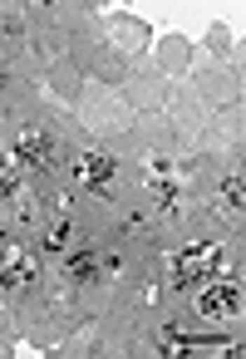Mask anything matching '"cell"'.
<instances>
[{"mask_svg":"<svg viewBox=\"0 0 246 359\" xmlns=\"http://www.w3.org/2000/svg\"><path fill=\"white\" fill-rule=\"evenodd\" d=\"M114 172H118V163H114L104 148H84V153L74 158V182H79V187H94V192H99V187L114 182Z\"/></svg>","mask_w":246,"mask_h":359,"instance_id":"cell-3","label":"cell"},{"mask_svg":"<svg viewBox=\"0 0 246 359\" xmlns=\"http://www.w3.org/2000/svg\"><path fill=\"white\" fill-rule=\"evenodd\" d=\"M20 192V177H15V168L11 163H0V202H11Z\"/></svg>","mask_w":246,"mask_h":359,"instance_id":"cell-7","label":"cell"},{"mask_svg":"<svg viewBox=\"0 0 246 359\" xmlns=\"http://www.w3.org/2000/svg\"><path fill=\"white\" fill-rule=\"evenodd\" d=\"M15 158L25 168H50L55 163V133L50 128H25L20 143H15Z\"/></svg>","mask_w":246,"mask_h":359,"instance_id":"cell-4","label":"cell"},{"mask_svg":"<svg viewBox=\"0 0 246 359\" xmlns=\"http://www.w3.org/2000/svg\"><path fill=\"white\" fill-rule=\"evenodd\" d=\"M212 271H221V246H217V241L187 246V251L172 261V285H177V290H197Z\"/></svg>","mask_w":246,"mask_h":359,"instance_id":"cell-1","label":"cell"},{"mask_svg":"<svg viewBox=\"0 0 246 359\" xmlns=\"http://www.w3.org/2000/svg\"><path fill=\"white\" fill-rule=\"evenodd\" d=\"M64 261H69V276H74V280H94V276H99V256H94L89 246H79V251H69Z\"/></svg>","mask_w":246,"mask_h":359,"instance_id":"cell-5","label":"cell"},{"mask_svg":"<svg viewBox=\"0 0 246 359\" xmlns=\"http://www.w3.org/2000/svg\"><path fill=\"white\" fill-rule=\"evenodd\" d=\"M221 212H236L241 217V177H226L221 182Z\"/></svg>","mask_w":246,"mask_h":359,"instance_id":"cell-6","label":"cell"},{"mask_svg":"<svg viewBox=\"0 0 246 359\" xmlns=\"http://www.w3.org/2000/svg\"><path fill=\"white\" fill-rule=\"evenodd\" d=\"M192 295H197L192 310H197L202 320H217V325H221V320H236V315H241V285H236V280H212V285L202 280Z\"/></svg>","mask_w":246,"mask_h":359,"instance_id":"cell-2","label":"cell"}]
</instances>
